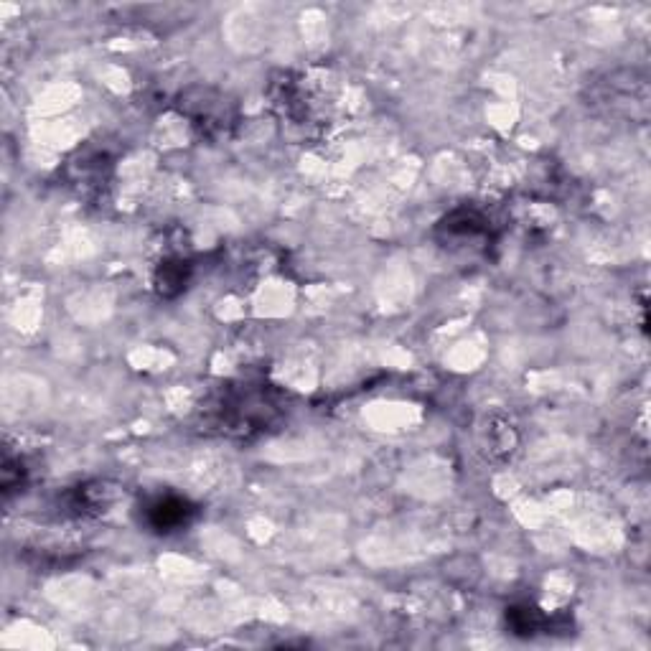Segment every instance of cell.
<instances>
[{
    "mask_svg": "<svg viewBox=\"0 0 651 651\" xmlns=\"http://www.w3.org/2000/svg\"><path fill=\"white\" fill-rule=\"evenodd\" d=\"M285 397L268 384H232L224 387L204 410L206 423L229 438H252L283 418Z\"/></svg>",
    "mask_w": 651,
    "mask_h": 651,
    "instance_id": "cell-1",
    "label": "cell"
},
{
    "mask_svg": "<svg viewBox=\"0 0 651 651\" xmlns=\"http://www.w3.org/2000/svg\"><path fill=\"white\" fill-rule=\"evenodd\" d=\"M196 517V507L189 499L176 494L153 496L143 507V522L156 532V535H173L189 527Z\"/></svg>",
    "mask_w": 651,
    "mask_h": 651,
    "instance_id": "cell-2",
    "label": "cell"
},
{
    "mask_svg": "<svg viewBox=\"0 0 651 651\" xmlns=\"http://www.w3.org/2000/svg\"><path fill=\"white\" fill-rule=\"evenodd\" d=\"M507 621H509V626L514 629V634H519V636H535L537 631L547 629V618L532 606L512 608L507 616Z\"/></svg>",
    "mask_w": 651,
    "mask_h": 651,
    "instance_id": "cell-3",
    "label": "cell"
},
{
    "mask_svg": "<svg viewBox=\"0 0 651 651\" xmlns=\"http://www.w3.org/2000/svg\"><path fill=\"white\" fill-rule=\"evenodd\" d=\"M186 283V268L181 262H166L161 270H158L156 285L161 288L163 295H168V288L181 290Z\"/></svg>",
    "mask_w": 651,
    "mask_h": 651,
    "instance_id": "cell-4",
    "label": "cell"
}]
</instances>
